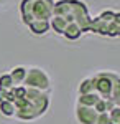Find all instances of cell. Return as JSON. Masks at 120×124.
<instances>
[{
    "instance_id": "21",
    "label": "cell",
    "mask_w": 120,
    "mask_h": 124,
    "mask_svg": "<svg viewBox=\"0 0 120 124\" xmlns=\"http://www.w3.org/2000/svg\"><path fill=\"white\" fill-rule=\"evenodd\" d=\"M5 2H7V0H0V5H2V3H5Z\"/></svg>"
},
{
    "instance_id": "15",
    "label": "cell",
    "mask_w": 120,
    "mask_h": 124,
    "mask_svg": "<svg viewBox=\"0 0 120 124\" xmlns=\"http://www.w3.org/2000/svg\"><path fill=\"white\" fill-rule=\"evenodd\" d=\"M0 114L5 116V117H13L15 116V106L13 103H10V101H0Z\"/></svg>"
},
{
    "instance_id": "17",
    "label": "cell",
    "mask_w": 120,
    "mask_h": 124,
    "mask_svg": "<svg viewBox=\"0 0 120 124\" xmlns=\"http://www.w3.org/2000/svg\"><path fill=\"white\" fill-rule=\"evenodd\" d=\"M13 81H12V78H10L8 73H5V75H0V88H3V89H10V88H13Z\"/></svg>"
},
{
    "instance_id": "10",
    "label": "cell",
    "mask_w": 120,
    "mask_h": 124,
    "mask_svg": "<svg viewBox=\"0 0 120 124\" xmlns=\"http://www.w3.org/2000/svg\"><path fill=\"white\" fill-rule=\"evenodd\" d=\"M10 78H12V81H13V85H23V79L27 76V68L25 66H15L12 71L8 73Z\"/></svg>"
},
{
    "instance_id": "2",
    "label": "cell",
    "mask_w": 120,
    "mask_h": 124,
    "mask_svg": "<svg viewBox=\"0 0 120 124\" xmlns=\"http://www.w3.org/2000/svg\"><path fill=\"white\" fill-rule=\"evenodd\" d=\"M53 15L63 17L66 23H76L82 33L91 31V15L82 0H58L53 7Z\"/></svg>"
},
{
    "instance_id": "5",
    "label": "cell",
    "mask_w": 120,
    "mask_h": 124,
    "mask_svg": "<svg viewBox=\"0 0 120 124\" xmlns=\"http://www.w3.org/2000/svg\"><path fill=\"white\" fill-rule=\"evenodd\" d=\"M119 79H120V76L117 73H113V71H100V73L92 76L94 91L100 98H104V99H110V93L113 89V85Z\"/></svg>"
},
{
    "instance_id": "19",
    "label": "cell",
    "mask_w": 120,
    "mask_h": 124,
    "mask_svg": "<svg viewBox=\"0 0 120 124\" xmlns=\"http://www.w3.org/2000/svg\"><path fill=\"white\" fill-rule=\"evenodd\" d=\"M95 124H109V114L107 113H99L97 119H95Z\"/></svg>"
},
{
    "instance_id": "3",
    "label": "cell",
    "mask_w": 120,
    "mask_h": 124,
    "mask_svg": "<svg viewBox=\"0 0 120 124\" xmlns=\"http://www.w3.org/2000/svg\"><path fill=\"white\" fill-rule=\"evenodd\" d=\"M54 0H21L20 15L21 22L28 25L35 20H49L53 17Z\"/></svg>"
},
{
    "instance_id": "4",
    "label": "cell",
    "mask_w": 120,
    "mask_h": 124,
    "mask_svg": "<svg viewBox=\"0 0 120 124\" xmlns=\"http://www.w3.org/2000/svg\"><path fill=\"white\" fill-rule=\"evenodd\" d=\"M23 86L25 88L40 89L43 93H48L51 89V79H49L48 73L43 68L31 66V68H27V76L23 79Z\"/></svg>"
},
{
    "instance_id": "12",
    "label": "cell",
    "mask_w": 120,
    "mask_h": 124,
    "mask_svg": "<svg viewBox=\"0 0 120 124\" xmlns=\"http://www.w3.org/2000/svg\"><path fill=\"white\" fill-rule=\"evenodd\" d=\"M77 93H79V94H89V93H95V91H94L92 76H91V78H84L82 81L79 83V86H77Z\"/></svg>"
},
{
    "instance_id": "11",
    "label": "cell",
    "mask_w": 120,
    "mask_h": 124,
    "mask_svg": "<svg viewBox=\"0 0 120 124\" xmlns=\"http://www.w3.org/2000/svg\"><path fill=\"white\" fill-rule=\"evenodd\" d=\"M100 96L97 93H89V94H79L77 98V104L79 106H87V108H94V104L99 101Z\"/></svg>"
},
{
    "instance_id": "7",
    "label": "cell",
    "mask_w": 120,
    "mask_h": 124,
    "mask_svg": "<svg viewBox=\"0 0 120 124\" xmlns=\"http://www.w3.org/2000/svg\"><path fill=\"white\" fill-rule=\"evenodd\" d=\"M27 27L33 35L43 37L49 31V20H35V22H30Z\"/></svg>"
},
{
    "instance_id": "1",
    "label": "cell",
    "mask_w": 120,
    "mask_h": 124,
    "mask_svg": "<svg viewBox=\"0 0 120 124\" xmlns=\"http://www.w3.org/2000/svg\"><path fill=\"white\" fill-rule=\"evenodd\" d=\"M13 106H15V117L18 121L30 123L46 114L49 108V94L40 89L27 88L25 96L13 101Z\"/></svg>"
},
{
    "instance_id": "14",
    "label": "cell",
    "mask_w": 120,
    "mask_h": 124,
    "mask_svg": "<svg viewBox=\"0 0 120 124\" xmlns=\"http://www.w3.org/2000/svg\"><path fill=\"white\" fill-rule=\"evenodd\" d=\"M105 37H109V38H117V37H120V23H117L115 20L109 22L105 25Z\"/></svg>"
},
{
    "instance_id": "6",
    "label": "cell",
    "mask_w": 120,
    "mask_h": 124,
    "mask_svg": "<svg viewBox=\"0 0 120 124\" xmlns=\"http://www.w3.org/2000/svg\"><path fill=\"white\" fill-rule=\"evenodd\" d=\"M76 119L79 124H95V119H97V113L94 108H87V106H79L76 104Z\"/></svg>"
},
{
    "instance_id": "13",
    "label": "cell",
    "mask_w": 120,
    "mask_h": 124,
    "mask_svg": "<svg viewBox=\"0 0 120 124\" xmlns=\"http://www.w3.org/2000/svg\"><path fill=\"white\" fill-rule=\"evenodd\" d=\"M113 103H112L110 99H104V98H99V101L94 104V109H95V113L99 114V113H109L112 108H113Z\"/></svg>"
},
{
    "instance_id": "20",
    "label": "cell",
    "mask_w": 120,
    "mask_h": 124,
    "mask_svg": "<svg viewBox=\"0 0 120 124\" xmlns=\"http://www.w3.org/2000/svg\"><path fill=\"white\" fill-rule=\"evenodd\" d=\"M8 98V89H3V88H0V101H5Z\"/></svg>"
},
{
    "instance_id": "18",
    "label": "cell",
    "mask_w": 120,
    "mask_h": 124,
    "mask_svg": "<svg viewBox=\"0 0 120 124\" xmlns=\"http://www.w3.org/2000/svg\"><path fill=\"white\" fill-rule=\"evenodd\" d=\"M115 13H117V12H113V10H102L100 13L97 15V17H99L102 22L109 23V22H112V20L115 18Z\"/></svg>"
},
{
    "instance_id": "16",
    "label": "cell",
    "mask_w": 120,
    "mask_h": 124,
    "mask_svg": "<svg viewBox=\"0 0 120 124\" xmlns=\"http://www.w3.org/2000/svg\"><path fill=\"white\" fill-rule=\"evenodd\" d=\"M109 114V124H120V106H113Z\"/></svg>"
},
{
    "instance_id": "8",
    "label": "cell",
    "mask_w": 120,
    "mask_h": 124,
    "mask_svg": "<svg viewBox=\"0 0 120 124\" xmlns=\"http://www.w3.org/2000/svg\"><path fill=\"white\" fill-rule=\"evenodd\" d=\"M81 35H82V31H81V28H79L76 23H67L66 28H64V31H63V37H64L66 40H69V41L79 40Z\"/></svg>"
},
{
    "instance_id": "9",
    "label": "cell",
    "mask_w": 120,
    "mask_h": 124,
    "mask_svg": "<svg viewBox=\"0 0 120 124\" xmlns=\"http://www.w3.org/2000/svg\"><path fill=\"white\" fill-rule=\"evenodd\" d=\"M66 20L63 17H58V15H53L51 18H49V30H53L54 33L58 35H63V31L66 28Z\"/></svg>"
}]
</instances>
